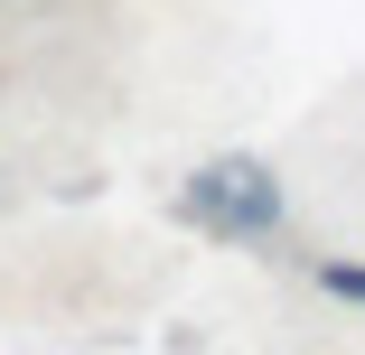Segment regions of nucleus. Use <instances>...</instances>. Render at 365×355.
I'll return each instance as SVG.
<instances>
[{
	"mask_svg": "<svg viewBox=\"0 0 365 355\" xmlns=\"http://www.w3.org/2000/svg\"><path fill=\"white\" fill-rule=\"evenodd\" d=\"M178 216L225 234V243H272L281 234V178L262 159H206L187 187H178Z\"/></svg>",
	"mask_w": 365,
	"mask_h": 355,
	"instance_id": "nucleus-1",
	"label": "nucleus"
},
{
	"mask_svg": "<svg viewBox=\"0 0 365 355\" xmlns=\"http://www.w3.org/2000/svg\"><path fill=\"white\" fill-rule=\"evenodd\" d=\"M319 290H328V300H346V309H365V262L328 253V262H319Z\"/></svg>",
	"mask_w": 365,
	"mask_h": 355,
	"instance_id": "nucleus-2",
	"label": "nucleus"
}]
</instances>
